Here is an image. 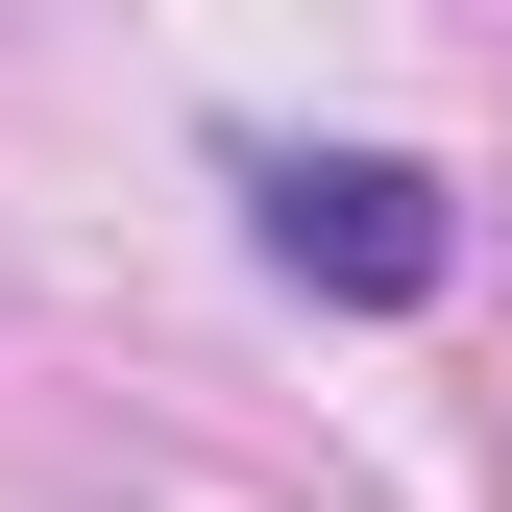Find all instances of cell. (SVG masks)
I'll use <instances>...</instances> for the list:
<instances>
[{
  "mask_svg": "<svg viewBox=\"0 0 512 512\" xmlns=\"http://www.w3.org/2000/svg\"><path fill=\"white\" fill-rule=\"evenodd\" d=\"M244 244H269L293 293H342V317H415L464 269V196H439L415 147H269L244 171Z\"/></svg>",
  "mask_w": 512,
  "mask_h": 512,
  "instance_id": "obj_1",
  "label": "cell"
}]
</instances>
